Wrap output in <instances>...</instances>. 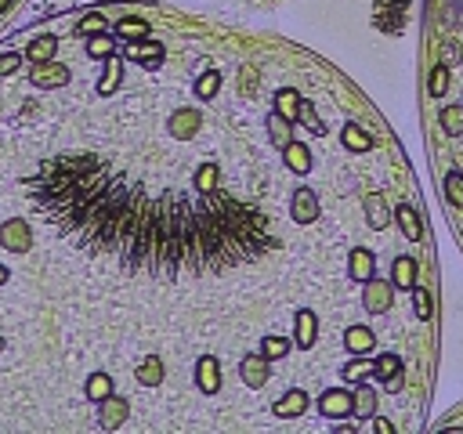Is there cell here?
<instances>
[{
    "label": "cell",
    "instance_id": "obj_1",
    "mask_svg": "<svg viewBox=\"0 0 463 434\" xmlns=\"http://www.w3.org/2000/svg\"><path fill=\"white\" fill-rule=\"evenodd\" d=\"M196 167L178 174V159L159 148H66L22 185L58 236L127 276L185 283L268 257L279 236L261 203L199 188Z\"/></svg>",
    "mask_w": 463,
    "mask_h": 434
},
{
    "label": "cell",
    "instance_id": "obj_2",
    "mask_svg": "<svg viewBox=\"0 0 463 434\" xmlns=\"http://www.w3.org/2000/svg\"><path fill=\"white\" fill-rule=\"evenodd\" d=\"M203 127V113H196V108H178L170 120H166V131L174 141H192Z\"/></svg>",
    "mask_w": 463,
    "mask_h": 434
},
{
    "label": "cell",
    "instance_id": "obj_3",
    "mask_svg": "<svg viewBox=\"0 0 463 434\" xmlns=\"http://www.w3.org/2000/svg\"><path fill=\"white\" fill-rule=\"evenodd\" d=\"M0 246L11 250V253H22V250L33 246V232H29V225L22 221V217H11V221L0 225Z\"/></svg>",
    "mask_w": 463,
    "mask_h": 434
},
{
    "label": "cell",
    "instance_id": "obj_4",
    "mask_svg": "<svg viewBox=\"0 0 463 434\" xmlns=\"http://www.w3.org/2000/svg\"><path fill=\"white\" fill-rule=\"evenodd\" d=\"M362 304L369 315H384L391 304H394V286L384 283V279H366V293H362Z\"/></svg>",
    "mask_w": 463,
    "mask_h": 434
},
{
    "label": "cell",
    "instance_id": "obj_5",
    "mask_svg": "<svg viewBox=\"0 0 463 434\" xmlns=\"http://www.w3.org/2000/svg\"><path fill=\"white\" fill-rule=\"evenodd\" d=\"M402 358L398 355H380L377 358V369H373V376L380 380V384L387 388V391H402V384H405V380H402Z\"/></svg>",
    "mask_w": 463,
    "mask_h": 434
},
{
    "label": "cell",
    "instance_id": "obj_6",
    "mask_svg": "<svg viewBox=\"0 0 463 434\" xmlns=\"http://www.w3.org/2000/svg\"><path fill=\"white\" fill-rule=\"evenodd\" d=\"M289 213H294L297 225H312L319 217V196L312 188H297L294 192V203H289Z\"/></svg>",
    "mask_w": 463,
    "mask_h": 434
},
{
    "label": "cell",
    "instance_id": "obj_7",
    "mask_svg": "<svg viewBox=\"0 0 463 434\" xmlns=\"http://www.w3.org/2000/svg\"><path fill=\"white\" fill-rule=\"evenodd\" d=\"M196 384H199L203 395H217V388H221V365H217L214 355H203L196 362Z\"/></svg>",
    "mask_w": 463,
    "mask_h": 434
},
{
    "label": "cell",
    "instance_id": "obj_8",
    "mask_svg": "<svg viewBox=\"0 0 463 434\" xmlns=\"http://www.w3.org/2000/svg\"><path fill=\"white\" fill-rule=\"evenodd\" d=\"M29 80H33V87H66L69 84V69L58 66V62H36Z\"/></svg>",
    "mask_w": 463,
    "mask_h": 434
},
{
    "label": "cell",
    "instance_id": "obj_9",
    "mask_svg": "<svg viewBox=\"0 0 463 434\" xmlns=\"http://www.w3.org/2000/svg\"><path fill=\"white\" fill-rule=\"evenodd\" d=\"M239 376L247 380V388H264L268 384V358L257 351V355H247L243 365H239Z\"/></svg>",
    "mask_w": 463,
    "mask_h": 434
},
{
    "label": "cell",
    "instance_id": "obj_10",
    "mask_svg": "<svg viewBox=\"0 0 463 434\" xmlns=\"http://www.w3.org/2000/svg\"><path fill=\"white\" fill-rule=\"evenodd\" d=\"M417 276H420V268H417L413 257H398V261L391 264V283H394V290H413V286H417Z\"/></svg>",
    "mask_w": 463,
    "mask_h": 434
},
{
    "label": "cell",
    "instance_id": "obj_11",
    "mask_svg": "<svg viewBox=\"0 0 463 434\" xmlns=\"http://www.w3.org/2000/svg\"><path fill=\"white\" fill-rule=\"evenodd\" d=\"M319 409L326 416H347V413H355V395H347V391H326L319 398Z\"/></svg>",
    "mask_w": 463,
    "mask_h": 434
},
{
    "label": "cell",
    "instance_id": "obj_12",
    "mask_svg": "<svg viewBox=\"0 0 463 434\" xmlns=\"http://www.w3.org/2000/svg\"><path fill=\"white\" fill-rule=\"evenodd\" d=\"M282 159H286V167L294 171V174H308V171H312V152H308V145H301V141L282 145Z\"/></svg>",
    "mask_w": 463,
    "mask_h": 434
},
{
    "label": "cell",
    "instance_id": "obj_13",
    "mask_svg": "<svg viewBox=\"0 0 463 434\" xmlns=\"http://www.w3.org/2000/svg\"><path fill=\"white\" fill-rule=\"evenodd\" d=\"M344 348L352 355H369L377 348V337H373V330H366V326H352V330L344 333Z\"/></svg>",
    "mask_w": 463,
    "mask_h": 434
},
{
    "label": "cell",
    "instance_id": "obj_14",
    "mask_svg": "<svg viewBox=\"0 0 463 434\" xmlns=\"http://www.w3.org/2000/svg\"><path fill=\"white\" fill-rule=\"evenodd\" d=\"M98 420H101V427H105V430L120 427V423L127 420V402H124V398H112V395H109V398L101 402V413H98Z\"/></svg>",
    "mask_w": 463,
    "mask_h": 434
},
{
    "label": "cell",
    "instance_id": "obj_15",
    "mask_svg": "<svg viewBox=\"0 0 463 434\" xmlns=\"http://www.w3.org/2000/svg\"><path fill=\"white\" fill-rule=\"evenodd\" d=\"M304 409H308V395H304V391H297V388H294V391H286V395L275 402V416H282V420H289V416H301Z\"/></svg>",
    "mask_w": 463,
    "mask_h": 434
},
{
    "label": "cell",
    "instance_id": "obj_16",
    "mask_svg": "<svg viewBox=\"0 0 463 434\" xmlns=\"http://www.w3.org/2000/svg\"><path fill=\"white\" fill-rule=\"evenodd\" d=\"M394 217H398V225H402V232H405V239H420L424 236V225H420V217H417V210L409 206V203H398L394 206Z\"/></svg>",
    "mask_w": 463,
    "mask_h": 434
},
{
    "label": "cell",
    "instance_id": "obj_17",
    "mask_svg": "<svg viewBox=\"0 0 463 434\" xmlns=\"http://www.w3.org/2000/svg\"><path fill=\"white\" fill-rule=\"evenodd\" d=\"M347 271H352V279H359V283H366V279H373V253L369 250H352V257H347Z\"/></svg>",
    "mask_w": 463,
    "mask_h": 434
},
{
    "label": "cell",
    "instance_id": "obj_18",
    "mask_svg": "<svg viewBox=\"0 0 463 434\" xmlns=\"http://www.w3.org/2000/svg\"><path fill=\"white\" fill-rule=\"evenodd\" d=\"M131 59L152 69V66H159V59H163V44H156V40H134Z\"/></svg>",
    "mask_w": 463,
    "mask_h": 434
},
{
    "label": "cell",
    "instance_id": "obj_19",
    "mask_svg": "<svg viewBox=\"0 0 463 434\" xmlns=\"http://www.w3.org/2000/svg\"><path fill=\"white\" fill-rule=\"evenodd\" d=\"M315 337H319V318H315L308 308L297 311V348H312Z\"/></svg>",
    "mask_w": 463,
    "mask_h": 434
},
{
    "label": "cell",
    "instance_id": "obj_20",
    "mask_svg": "<svg viewBox=\"0 0 463 434\" xmlns=\"http://www.w3.org/2000/svg\"><path fill=\"white\" fill-rule=\"evenodd\" d=\"M366 221L380 232V228H387V221H391V210H387V203L380 199V196H366Z\"/></svg>",
    "mask_w": 463,
    "mask_h": 434
},
{
    "label": "cell",
    "instance_id": "obj_21",
    "mask_svg": "<svg viewBox=\"0 0 463 434\" xmlns=\"http://www.w3.org/2000/svg\"><path fill=\"white\" fill-rule=\"evenodd\" d=\"M275 113H282L286 120H297V113H301V94H297L294 87H282V91L275 94Z\"/></svg>",
    "mask_w": 463,
    "mask_h": 434
},
{
    "label": "cell",
    "instance_id": "obj_22",
    "mask_svg": "<svg viewBox=\"0 0 463 434\" xmlns=\"http://www.w3.org/2000/svg\"><path fill=\"white\" fill-rule=\"evenodd\" d=\"M120 76H124L120 59H116V54H109V59H105V73H101V80H98V91H101V94H112L116 84H120Z\"/></svg>",
    "mask_w": 463,
    "mask_h": 434
},
{
    "label": "cell",
    "instance_id": "obj_23",
    "mask_svg": "<svg viewBox=\"0 0 463 434\" xmlns=\"http://www.w3.org/2000/svg\"><path fill=\"white\" fill-rule=\"evenodd\" d=\"M54 51H58V40L47 33V36H36V40L29 44L26 59H33V62H51V59H54Z\"/></svg>",
    "mask_w": 463,
    "mask_h": 434
},
{
    "label": "cell",
    "instance_id": "obj_24",
    "mask_svg": "<svg viewBox=\"0 0 463 434\" xmlns=\"http://www.w3.org/2000/svg\"><path fill=\"white\" fill-rule=\"evenodd\" d=\"M159 380H163V362H159L156 355H149V358L138 365V384H141V388H156Z\"/></svg>",
    "mask_w": 463,
    "mask_h": 434
},
{
    "label": "cell",
    "instance_id": "obj_25",
    "mask_svg": "<svg viewBox=\"0 0 463 434\" xmlns=\"http://www.w3.org/2000/svg\"><path fill=\"white\" fill-rule=\"evenodd\" d=\"M340 138H344V145L352 148V152H366V148L373 145V138H369V134H366V131H362L359 123H347Z\"/></svg>",
    "mask_w": 463,
    "mask_h": 434
},
{
    "label": "cell",
    "instance_id": "obj_26",
    "mask_svg": "<svg viewBox=\"0 0 463 434\" xmlns=\"http://www.w3.org/2000/svg\"><path fill=\"white\" fill-rule=\"evenodd\" d=\"M109 395H112V376L94 373V376L87 380V398H91V402H105Z\"/></svg>",
    "mask_w": 463,
    "mask_h": 434
},
{
    "label": "cell",
    "instance_id": "obj_27",
    "mask_svg": "<svg viewBox=\"0 0 463 434\" xmlns=\"http://www.w3.org/2000/svg\"><path fill=\"white\" fill-rule=\"evenodd\" d=\"M373 413H377V391H373V388H359V391H355V416L366 420V416H373Z\"/></svg>",
    "mask_w": 463,
    "mask_h": 434
},
{
    "label": "cell",
    "instance_id": "obj_28",
    "mask_svg": "<svg viewBox=\"0 0 463 434\" xmlns=\"http://www.w3.org/2000/svg\"><path fill=\"white\" fill-rule=\"evenodd\" d=\"M373 369H377V362H366V358H355V362H347V365H344V380H352V384H359V380H366V376H373Z\"/></svg>",
    "mask_w": 463,
    "mask_h": 434
},
{
    "label": "cell",
    "instance_id": "obj_29",
    "mask_svg": "<svg viewBox=\"0 0 463 434\" xmlns=\"http://www.w3.org/2000/svg\"><path fill=\"white\" fill-rule=\"evenodd\" d=\"M116 33H120L124 40H145V36H149V22H141V19H124L120 26H116Z\"/></svg>",
    "mask_w": 463,
    "mask_h": 434
},
{
    "label": "cell",
    "instance_id": "obj_30",
    "mask_svg": "<svg viewBox=\"0 0 463 434\" xmlns=\"http://www.w3.org/2000/svg\"><path fill=\"white\" fill-rule=\"evenodd\" d=\"M442 127L456 138V134H463V105H449V108H442Z\"/></svg>",
    "mask_w": 463,
    "mask_h": 434
},
{
    "label": "cell",
    "instance_id": "obj_31",
    "mask_svg": "<svg viewBox=\"0 0 463 434\" xmlns=\"http://www.w3.org/2000/svg\"><path fill=\"white\" fill-rule=\"evenodd\" d=\"M268 131H272V138H275V145H289L294 138H289V120L282 116V113H275V116H268Z\"/></svg>",
    "mask_w": 463,
    "mask_h": 434
},
{
    "label": "cell",
    "instance_id": "obj_32",
    "mask_svg": "<svg viewBox=\"0 0 463 434\" xmlns=\"http://www.w3.org/2000/svg\"><path fill=\"white\" fill-rule=\"evenodd\" d=\"M217 87H221V73H214V69H210V73H203V76L196 80V94H199L203 101H210V98L217 94Z\"/></svg>",
    "mask_w": 463,
    "mask_h": 434
},
{
    "label": "cell",
    "instance_id": "obj_33",
    "mask_svg": "<svg viewBox=\"0 0 463 434\" xmlns=\"http://www.w3.org/2000/svg\"><path fill=\"white\" fill-rule=\"evenodd\" d=\"M286 351H289V340H282V337H264V340H261V355H264L268 362L282 358Z\"/></svg>",
    "mask_w": 463,
    "mask_h": 434
},
{
    "label": "cell",
    "instance_id": "obj_34",
    "mask_svg": "<svg viewBox=\"0 0 463 434\" xmlns=\"http://www.w3.org/2000/svg\"><path fill=\"white\" fill-rule=\"evenodd\" d=\"M445 199L452 206H463V174H445Z\"/></svg>",
    "mask_w": 463,
    "mask_h": 434
},
{
    "label": "cell",
    "instance_id": "obj_35",
    "mask_svg": "<svg viewBox=\"0 0 463 434\" xmlns=\"http://www.w3.org/2000/svg\"><path fill=\"white\" fill-rule=\"evenodd\" d=\"M87 54H91V59H109V54H112V40L105 33H94L87 40Z\"/></svg>",
    "mask_w": 463,
    "mask_h": 434
},
{
    "label": "cell",
    "instance_id": "obj_36",
    "mask_svg": "<svg viewBox=\"0 0 463 434\" xmlns=\"http://www.w3.org/2000/svg\"><path fill=\"white\" fill-rule=\"evenodd\" d=\"M76 33H80V36H94V33H105V19H101L98 11H91V15H84V19H80Z\"/></svg>",
    "mask_w": 463,
    "mask_h": 434
},
{
    "label": "cell",
    "instance_id": "obj_37",
    "mask_svg": "<svg viewBox=\"0 0 463 434\" xmlns=\"http://www.w3.org/2000/svg\"><path fill=\"white\" fill-rule=\"evenodd\" d=\"M297 120H301V123H304L312 134H322V131H326V123L315 116V108H312L308 101H301V113H297Z\"/></svg>",
    "mask_w": 463,
    "mask_h": 434
},
{
    "label": "cell",
    "instance_id": "obj_38",
    "mask_svg": "<svg viewBox=\"0 0 463 434\" xmlns=\"http://www.w3.org/2000/svg\"><path fill=\"white\" fill-rule=\"evenodd\" d=\"M445 91H449V66L442 62V66L431 69V94L438 98V94H445Z\"/></svg>",
    "mask_w": 463,
    "mask_h": 434
},
{
    "label": "cell",
    "instance_id": "obj_39",
    "mask_svg": "<svg viewBox=\"0 0 463 434\" xmlns=\"http://www.w3.org/2000/svg\"><path fill=\"white\" fill-rule=\"evenodd\" d=\"M413 304H417V315L420 318H431V293L424 286H413Z\"/></svg>",
    "mask_w": 463,
    "mask_h": 434
},
{
    "label": "cell",
    "instance_id": "obj_40",
    "mask_svg": "<svg viewBox=\"0 0 463 434\" xmlns=\"http://www.w3.org/2000/svg\"><path fill=\"white\" fill-rule=\"evenodd\" d=\"M19 66H22V54H15V51H4V54H0V76H11Z\"/></svg>",
    "mask_w": 463,
    "mask_h": 434
},
{
    "label": "cell",
    "instance_id": "obj_41",
    "mask_svg": "<svg viewBox=\"0 0 463 434\" xmlns=\"http://www.w3.org/2000/svg\"><path fill=\"white\" fill-rule=\"evenodd\" d=\"M442 51H445V62H459V44L456 40H445Z\"/></svg>",
    "mask_w": 463,
    "mask_h": 434
},
{
    "label": "cell",
    "instance_id": "obj_42",
    "mask_svg": "<svg viewBox=\"0 0 463 434\" xmlns=\"http://www.w3.org/2000/svg\"><path fill=\"white\" fill-rule=\"evenodd\" d=\"M373 427H377L380 434H391V423H387V420H373Z\"/></svg>",
    "mask_w": 463,
    "mask_h": 434
},
{
    "label": "cell",
    "instance_id": "obj_43",
    "mask_svg": "<svg viewBox=\"0 0 463 434\" xmlns=\"http://www.w3.org/2000/svg\"><path fill=\"white\" fill-rule=\"evenodd\" d=\"M4 283H8V268H4V264H0V286H4Z\"/></svg>",
    "mask_w": 463,
    "mask_h": 434
},
{
    "label": "cell",
    "instance_id": "obj_44",
    "mask_svg": "<svg viewBox=\"0 0 463 434\" xmlns=\"http://www.w3.org/2000/svg\"><path fill=\"white\" fill-rule=\"evenodd\" d=\"M8 8H11V0H0V15H4Z\"/></svg>",
    "mask_w": 463,
    "mask_h": 434
},
{
    "label": "cell",
    "instance_id": "obj_45",
    "mask_svg": "<svg viewBox=\"0 0 463 434\" xmlns=\"http://www.w3.org/2000/svg\"><path fill=\"white\" fill-rule=\"evenodd\" d=\"M0 348H4V340H0Z\"/></svg>",
    "mask_w": 463,
    "mask_h": 434
}]
</instances>
